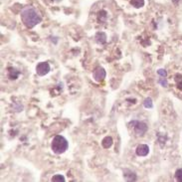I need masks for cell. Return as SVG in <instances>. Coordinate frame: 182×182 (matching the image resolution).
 I'll use <instances>...</instances> for the list:
<instances>
[{"mask_svg": "<svg viewBox=\"0 0 182 182\" xmlns=\"http://www.w3.org/2000/svg\"><path fill=\"white\" fill-rule=\"evenodd\" d=\"M21 19L27 28H33L41 21V16L33 7H26L21 12Z\"/></svg>", "mask_w": 182, "mask_h": 182, "instance_id": "obj_1", "label": "cell"}, {"mask_svg": "<svg viewBox=\"0 0 182 182\" xmlns=\"http://www.w3.org/2000/svg\"><path fill=\"white\" fill-rule=\"evenodd\" d=\"M52 149L55 153L61 154L68 149V141L62 135H56L52 140Z\"/></svg>", "mask_w": 182, "mask_h": 182, "instance_id": "obj_2", "label": "cell"}, {"mask_svg": "<svg viewBox=\"0 0 182 182\" xmlns=\"http://www.w3.org/2000/svg\"><path fill=\"white\" fill-rule=\"evenodd\" d=\"M128 127H129L130 131L136 136H142L147 131V125L139 120H131L128 123Z\"/></svg>", "mask_w": 182, "mask_h": 182, "instance_id": "obj_3", "label": "cell"}, {"mask_svg": "<svg viewBox=\"0 0 182 182\" xmlns=\"http://www.w3.org/2000/svg\"><path fill=\"white\" fill-rule=\"evenodd\" d=\"M36 72L39 76H45L50 72V65L47 62L39 63L36 67Z\"/></svg>", "mask_w": 182, "mask_h": 182, "instance_id": "obj_4", "label": "cell"}, {"mask_svg": "<svg viewBox=\"0 0 182 182\" xmlns=\"http://www.w3.org/2000/svg\"><path fill=\"white\" fill-rule=\"evenodd\" d=\"M106 77V71L102 67H98L94 72V79L95 81H102Z\"/></svg>", "mask_w": 182, "mask_h": 182, "instance_id": "obj_5", "label": "cell"}, {"mask_svg": "<svg viewBox=\"0 0 182 182\" xmlns=\"http://www.w3.org/2000/svg\"><path fill=\"white\" fill-rule=\"evenodd\" d=\"M135 152L138 156H146L149 152V147L146 144H139L135 149Z\"/></svg>", "mask_w": 182, "mask_h": 182, "instance_id": "obj_6", "label": "cell"}, {"mask_svg": "<svg viewBox=\"0 0 182 182\" xmlns=\"http://www.w3.org/2000/svg\"><path fill=\"white\" fill-rule=\"evenodd\" d=\"M8 71V77L10 80H16L18 78V76H19V72L16 69H14V68H9Z\"/></svg>", "mask_w": 182, "mask_h": 182, "instance_id": "obj_7", "label": "cell"}, {"mask_svg": "<svg viewBox=\"0 0 182 182\" xmlns=\"http://www.w3.org/2000/svg\"><path fill=\"white\" fill-rule=\"evenodd\" d=\"M95 40L99 42L100 44H104L107 41L106 34L102 33V32H98V33L95 34Z\"/></svg>", "mask_w": 182, "mask_h": 182, "instance_id": "obj_8", "label": "cell"}, {"mask_svg": "<svg viewBox=\"0 0 182 182\" xmlns=\"http://www.w3.org/2000/svg\"><path fill=\"white\" fill-rule=\"evenodd\" d=\"M102 144L104 148H109L111 146V144H113V138L111 136H106L102 139Z\"/></svg>", "mask_w": 182, "mask_h": 182, "instance_id": "obj_9", "label": "cell"}, {"mask_svg": "<svg viewBox=\"0 0 182 182\" xmlns=\"http://www.w3.org/2000/svg\"><path fill=\"white\" fill-rule=\"evenodd\" d=\"M130 3L135 8H140L144 5V0H130Z\"/></svg>", "mask_w": 182, "mask_h": 182, "instance_id": "obj_10", "label": "cell"}, {"mask_svg": "<svg viewBox=\"0 0 182 182\" xmlns=\"http://www.w3.org/2000/svg\"><path fill=\"white\" fill-rule=\"evenodd\" d=\"M175 82H176L177 89L182 92V76L181 75H176L175 76Z\"/></svg>", "mask_w": 182, "mask_h": 182, "instance_id": "obj_11", "label": "cell"}, {"mask_svg": "<svg viewBox=\"0 0 182 182\" xmlns=\"http://www.w3.org/2000/svg\"><path fill=\"white\" fill-rule=\"evenodd\" d=\"M98 18H99V20L101 22H104L107 20V12L104 10L100 11L99 14H98Z\"/></svg>", "mask_w": 182, "mask_h": 182, "instance_id": "obj_12", "label": "cell"}, {"mask_svg": "<svg viewBox=\"0 0 182 182\" xmlns=\"http://www.w3.org/2000/svg\"><path fill=\"white\" fill-rule=\"evenodd\" d=\"M143 106H144V108H146V109H151V108H152V101H151L150 98H147V99L144 100Z\"/></svg>", "mask_w": 182, "mask_h": 182, "instance_id": "obj_13", "label": "cell"}, {"mask_svg": "<svg viewBox=\"0 0 182 182\" xmlns=\"http://www.w3.org/2000/svg\"><path fill=\"white\" fill-rule=\"evenodd\" d=\"M175 178L177 181L182 182V168H179L176 170L175 172Z\"/></svg>", "mask_w": 182, "mask_h": 182, "instance_id": "obj_14", "label": "cell"}, {"mask_svg": "<svg viewBox=\"0 0 182 182\" xmlns=\"http://www.w3.org/2000/svg\"><path fill=\"white\" fill-rule=\"evenodd\" d=\"M52 181H61V182H63V181H65V178H64V176L61 175V174H57V175L53 176Z\"/></svg>", "mask_w": 182, "mask_h": 182, "instance_id": "obj_15", "label": "cell"}, {"mask_svg": "<svg viewBox=\"0 0 182 182\" xmlns=\"http://www.w3.org/2000/svg\"><path fill=\"white\" fill-rule=\"evenodd\" d=\"M157 74L161 77H166L167 76V72H166V70H164V69H159L157 71Z\"/></svg>", "mask_w": 182, "mask_h": 182, "instance_id": "obj_16", "label": "cell"}, {"mask_svg": "<svg viewBox=\"0 0 182 182\" xmlns=\"http://www.w3.org/2000/svg\"><path fill=\"white\" fill-rule=\"evenodd\" d=\"M157 135H158V134H157ZM158 137H159V138H160L159 142H160V143H161V145H163V143H164V142L166 141L167 137L165 136V135H161V134H159V135H158Z\"/></svg>", "mask_w": 182, "mask_h": 182, "instance_id": "obj_17", "label": "cell"}, {"mask_svg": "<svg viewBox=\"0 0 182 182\" xmlns=\"http://www.w3.org/2000/svg\"><path fill=\"white\" fill-rule=\"evenodd\" d=\"M158 83H159L161 86H163V87H166L167 86V81L164 80V79H160V80L158 81Z\"/></svg>", "mask_w": 182, "mask_h": 182, "instance_id": "obj_18", "label": "cell"}, {"mask_svg": "<svg viewBox=\"0 0 182 182\" xmlns=\"http://www.w3.org/2000/svg\"><path fill=\"white\" fill-rule=\"evenodd\" d=\"M172 2H173L174 4H177L179 2V0H172Z\"/></svg>", "mask_w": 182, "mask_h": 182, "instance_id": "obj_19", "label": "cell"}]
</instances>
